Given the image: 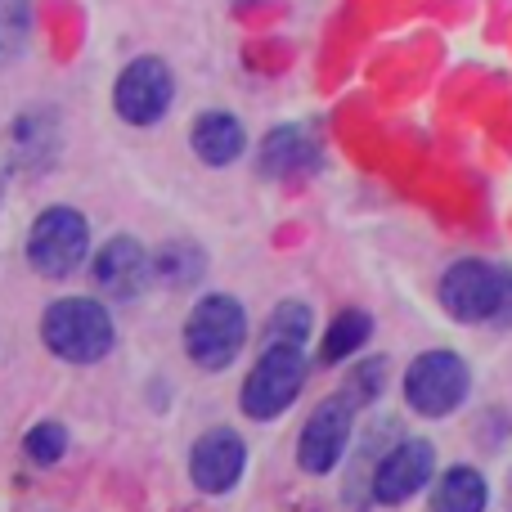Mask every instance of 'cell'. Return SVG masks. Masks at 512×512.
I'll list each match as a JSON object with an SVG mask.
<instances>
[{"label": "cell", "instance_id": "6da1fadb", "mask_svg": "<svg viewBox=\"0 0 512 512\" xmlns=\"http://www.w3.org/2000/svg\"><path fill=\"white\" fill-rule=\"evenodd\" d=\"M41 342L50 346V355L68 364H95L113 351L117 328L99 301L90 297H63L50 301L41 315Z\"/></svg>", "mask_w": 512, "mask_h": 512}, {"label": "cell", "instance_id": "7a4b0ae2", "mask_svg": "<svg viewBox=\"0 0 512 512\" xmlns=\"http://www.w3.org/2000/svg\"><path fill=\"white\" fill-rule=\"evenodd\" d=\"M243 337H248V315H243V306L234 297H225V292L203 297L185 319V351H189V360L207 373L230 369L243 351Z\"/></svg>", "mask_w": 512, "mask_h": 512}, {"label": "cell", "instance_id": "3957f363", "mask_svg": "<svg viewBox=\"0 0 512 512\" xmlns=\"http://www.w3.org/2000/svg\"><path fill=\"white\" fill-rule=\"evenodd\" d=\"M301 382H306V355H301V346H265L256 369L248 373V382L239 391L243 414L256 418V423H270V418H279L301 396Z\"/></svg>", "mask_w": 512, "mask_h": 512}, {"label": "cell", "instance_id": "277c9868", "mask_svg": "<svg viewBox=\"0 0 512 512\" xmlns=\"http://www.w3.org/2000/svg\"><path fill=\"white\" fill-rule=\"evenodd\" d=\"M90 252V225L72 207H50L36 216L32 234H27V265L45 279H63L72 274Z\"/></svg>", "mask_w": 512, "mask_h": 512}, {"label": "cell", "instance_id": "5b68a950", "mask_svg": "<svg viewBox=\"0 0 512 512\" xmlns=\"http://www.w3.org/2000/svg\"><path fill=\"white\" fill-rule=\"evenodd\" d=\"M472 373L454 351H427L409 364L405 373V400L414 414L423 418H445L468 400Z\"/></svg>", "mask_w": 512, "mask_h": 512}, {"label": "cell", "instance_id": "8992f818", "mask_svg": "<svg viewBox=\"0 0 512 512\" xmlns=\"http://www.w3.org/2000/svg\"><path fill=\"white\" fill-rule=\"evenodd\" d=\"M355 409H360V405L351 400V391L319 400L315 414L306 418V427H301V436H297V463H301V472H310V477H324V472H333L337 463H342L346 445H351Z\"/></svg>", "mask_w": 512, "mask_h": 512}, {"label": "cell", "instance_id": "52a82bcc", "mask_svg": "<svg viewBox=\"0 0 512 512\" xmlns=\"http://www.w3.org/2000/svg\"><path fill=\"white\" fill-rule=\"evenodd\" d=\"M504 297V265L454 261L441 279V306L459 324H495Z\"/></svg>", "mask_w": 512, "mask_h": 512}, {"label": "cell", "instance_id": "ba28073f", "mask_svg": "<svg viewBox=\"0 0 512 512\" xmlns=\"http://www.w3.org/2000/svg\"><path fill=\"white\" fill-rule=\"evenodd\" d=\"M171 95H176V81H171V68L162 59L126 63L117 86H113L117 113H122L131 126H153L171 108Z\"/></svg>", "mask_w": 512, "mask_h": 512}, {"label": "cell", "instance_id": "9c48e42d", "mask_svg": "<svg viewBox=\"0 0 512 512\" xmlns=\"http://www.w3.org/2000/svg\"><path fill=\"white\" fill-rule=\"evenodd\" d=\"M243 468H248V445H243L239 432L230 427H212L207 436L194 441V454H189V477L203 495H225V490L239 486Z\"/></svg>", "mask_w": 512, "mask_h": 512}, {"label": "cell", "instance_id": "30bf717a", "mask_svg": "<svg viewBox=\"0 0 512 512\" xmlns=\"http://www.w3.org/2000/svg\"><path fill=\"white\" fill-rule=\"evenodd\" d=\"M436 472V450L427 441H400L396 450L387 454V459L378 463V472H373V499L378 504H405V499H414L418 490L432 481Z\"/></svg>", "mask_w": 512, "mask_h": 512}, {"label": "cell", "instance_id": "8fae6325", "mask_svg": "<svg viewBox=\"0 0 512 512\" xmlns=\"http://www.w3.org/2000/svg\"><path fill=\"white\" fill-rule=\"evenodd\" d=\"M95 288L104 292L108 301H131L140 297L144 288H149L153 279V261L149 252L140 248L135 239H126V234H117V239H108L104 248L95 256Z\"/></svg>", "mask_w": 512, "mask_h": 512}, {"label": "cell", "instance_id": "7c38bea8", "mask_svg": "<svg viewBox=\"0 0 512 512\" xmlns=\"http://www.w3.org/2000/svg\"><path fill=\"white\" fill-rule=\"evenodd\" d=\"M315 162H319V149L310 140V131H301V126H279L261 144V176L270 180L306 176V171H315Z\"/></svg>", "mask_w": 512, "mask_h": 512}, {"label": "cell", "instance_id": "4fadbf2b", "mask_svg": "<svg viewBox=\"0 0 512 512\" xmlns=\"http://www.w3.org/2000/svg\"><path fill=\"white\" fill-rule=\"evenodd\" d=\"M189 144H194L198 162H207V167H230L243 153V122L230 113H203L194 122Z\"/></svg>", "mask_w": 512, "mask_h": 512}, {"label": "cell", "instance_id": "5bb4252c", "mask_svg": "<svg viewBox=\"0 0 512 512\" xmlns=\"http://www.w3.org/2000/svg\"><path fill=\"white\" fill-rule=\"evenodd\" d=\"M490 486L477 468H450L432 490V512H486Z\"/></svg>", "mask_w": 512, "mask_h": 512}, {"label": "cell", "instance_id": "9a60e30c", "mask_svg": "<svg viewBox=\"0 0 512 512\" xmlns=\"http://www.w3.org/2000/svg\"><path fill=\"white\" fill-rule=\"evenodd\" d=\"M369 333H373V319L364 315V310H342V315L328 324V333H324V346H319V360L324 364H337V360H351L355 351H360L364 342H369Z\"/></svg>", "mask_w": 512, "mask_h": 512}, {"label": "cell", "instance_id": "2e32d148", "mask_svg": "<svg viewBox=\"0 0 512 512\" xmlns=\"http://www.w3.org/2000/svg\"><path fill=\"white\" fill-rule=\"evenodd\" d=\"M203 270H207L203 248H194V243H185V239L167 243V248L158 252V261H153V279L171 283V288H189Z\"/></svg>", "mask_w": 512, "mask_h": 512}, {"label": "cell", "instance_id": "e0dca14e", "mask_svg": "<svg viewBox=\"0 0 512 512\" xmlns=\"http://www.w3.org/2000/svg\"><path fill=\"white\" fill-rule=\"evenodd\" d=\"M310 337V306L306 301H283L270 319H265V346H306Z\"/></svg>", "mask_w": 512, "mask_h": 512}, {"label": "cell", "instance_id": "ac0fdd59", "mask_svg": "<svg viewBox=\"0 0 512 512\" xmlns=\"http://www.w3.org/2000/svg\"><path fill=\"white\" fill-rule=\"evenodd\" d=\"M23 450H27V459H32V463L50 468V463H59L63 454H68V432H63L59 423H41V427H32V432H27Z\"/></svg>", "mask_w": 512, "mask_h": 512}, {"label": "cell", "instance_id": "d6986e66", "mask_svg": "<svg viewBox=\"0 0 512 512\" xmlns=\"http://www.w3.org/2000/svg\"><path fill=\"white\" fill-rule=\"evenodd\" d=\"M382 373H387V360H364L360 369L351 373V387H346V391H351L355 405H369V400L378 396V391H382Z\"/></svg>", "mask_w": 512, "mask_h": 512}, {"label": "cell", "instance_id": "ffe728a7", "mask_svg": "<svg viewBox=\"0 0 512 512\" xmlns=\"http://www.w3.org/2000/svg\"><path fill=\"white\" fill-rule=\"evenodd\" d=\"M495 324H499V328H512V265H504V297H499Z\"/></svg>", "mask_w": 512, "mask_h": 512}, {"label": "cell", "instance_id": "44dd1931", "mask_svg": "<svg viewBox=\"0 0 512 512\" xmlns=\"http://www.w3.org/2000/svg\"><path fill=\"white\" fill-rule=\"evenodd\" d=\"M0 194H5V185H0Z\"/></svg>", "mask_w": 512, "mask_h": 512}]
</instances>
